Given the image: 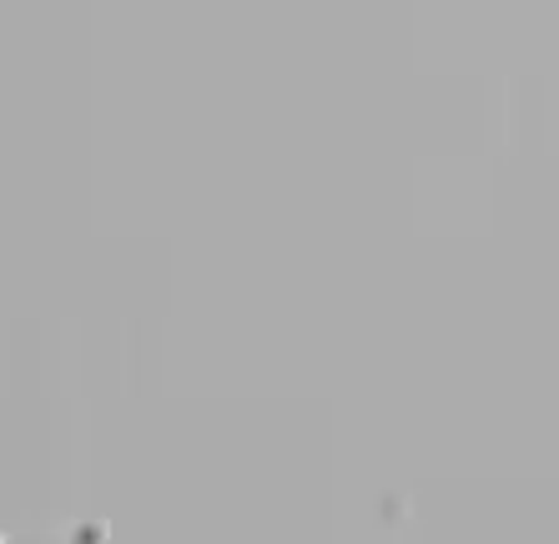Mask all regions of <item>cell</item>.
<instances>
[{
    "mask_svg": "<svg viewBox=\"0 0 559 544\" xmlns=\"http://www.w3.org/2000/svg\"><path fill=\"white\" fill-rule=\"evenodd\" d=\"M0 544H11V540H5V534H0Z\"/></svg>",
    "mask_w": 559,
    "mask_h": 544,
    "instance_id": "obj_1",
    "label": "cell"
}]
</instances>
